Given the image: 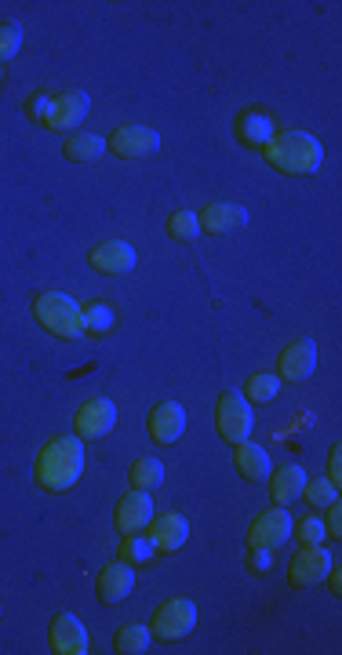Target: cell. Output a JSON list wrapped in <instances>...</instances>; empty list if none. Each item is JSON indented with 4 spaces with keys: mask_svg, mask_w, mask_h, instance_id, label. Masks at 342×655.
<instances>
[{
    "mask_svg": "<svg viewBox=\"0 0 342 655\" xmlns=\"http://www.w3.org/2000/svg\"><path fill=\"white\" fill-rule=\"evenodd\" d=\"M113 310L106 303H91L88 310H81V324H84V335H95V339H102V335H110L113 328Z\"/></svg>",
    "mask_w": 342,
    "mask_h": 655,
    "instance_id": "cb8c5ba5",
    "label": "cell"
},
{
    "mask_svg": "<svg viewBox=\"0 0 342 655\" xmlns=\"http://www.w3.org/2000/svg\"><path fill=\"white\" fill-rule=\"evenodd\" d=\"M113 426H117V404L110 397H91L73 415V430H77L81 441H99V437L110 434Z\"/></svg>",
    "mask_w": 342,
    "mask_h": 655,
    "instance_id": "52a82bcc",
    "label": "cell"
},
{
    "mask_svg": "<svg viewBox=\"0 0 342 655\" xmlns=\"http://www.w3.org/2000/svg\"><path fill=\"white\" fill-rule=\"evenodd\" d=\"M22 48V26L19 22H0V66L11 62Z\"/></svg>",
    "mask_w": 342,
    "mask_h": 655,
    "instance_id": "4dcf8cb0",
    "label": "cell"
},
{
    "mask_svg": "<svg viewBox=\"0 0 342 655\" xmlns=\"http://www.w3.org/2000/svg\"><path fill=\"white\" fill-rule=\"evenodd\" d=\"M339 459H342V452H339V448H332V455H328V481H332V484H342Z\"/></svg>",
    "mask_w": 342,
    "mask_h": 655,
    "instance_id": "e575fe53",
    "label": "cell"
},
{
    "mask_svg": "<svg viewBox=\"0 0 342 655\" xmlns=\"http://www.w3.org/2000/svg\"><path fill=\"white\" fill-rule=\"evenodd\" d=\"M150 641H153V630H146V626H124L121 634H117V652L142 655L150 648Z\"/></svg>",
    "mask_w": 342,
    "mask_h": 655,
    "instance_id": "4316f807",
    "label": "cell"
},
{
    "mask_svg": "<svg viewBox=\"0 0 342 655\" xmlns=\"http://www.w3.org/2000/svg\"><path fill=\"white\" fill-rule=\"evenodd\" d=\"M273 135H277V124H273L270 113L244 110L241 117H237V139H241L244 146H252V150H266Z\"/></svg>",
    "mask_w": 342,
    "mask_h": 655,
    "instance_id": "d6986e66",
    "label": "cell"
},
{
    "mask_svg": "<svg viewBox=\"0 0 342 655\" xmlns=\"http://www.w3.org/2000/svg\"><path fill=\"white\" fill-rule=\"evenodd\" d=\"M91 110V99L84 95V91H59V95H51V110H48V121L41 124V128L48 131H70L77 128V124L88 117Z\"/></svg>",
    "mask_w": 342,
    "mask_h": 655,
    "instance_id": "8fae6325",
    "label": "cell"
},
{
    "mask_svg": "<svg viewBox=\"0 0 342 655\" xmlns=\"http://www.w3.org/2000/svg\"><path fill=\"white\" fill-rule=\"evenodd\" d=\"M292 514H288V506H270V510H262L259 517L252 521L248 528V546H262V550H277L292 539Z\"/></svg>",
    "mask_w": 342,
    "mask_h": 655,
    "instance_id": "8992f818",
    "label": "cell"
},
{
    "mask_svg": "<svg viewBox=\"0 0 342 655\" xmlns=\"http://www.w3.org/2000/svg\"><path fill=\"white\" fill-rule=\"evenodd\" d=\"M146 535H150V543L157 554H175V550H182L186 539H190V521L182 514H161V517L153 514Z\"/></svg>",
    "mask_w": 342,
    "mask_h": 655,
    "instance_id": "5bb4252c",
    "label": "cell"
},
{
    "mask_svg": "<svg viewBox=\"0 0 342 655\" xmlns=\"http://www.w3.org/2000/svg\"><path fill=\"white\" fill-rule=\"evenodd\" d=\"M157 146H161V135L153 128H146V124H121L110 135V150L121 161H142V157L157 153Z\"/></svg>",
    "mask_w": 342,
    "mask_h": 655,
    "instance_id": "ba28073f",
    "label": "cell"
},
{
    "mask_svg": "<svg viewBox=\"0 0 342 655\" xmlns=\"http://www.w3.org/2000/svg\"><path fill=\"white\" fill-rule=\"evenodd\" d=\"M193 626H197V605L186 601V597H171V601H164V605L153 612L150 630H153V637H161V641H182Z\"/></svg>",
    "mask_w": 342,
    "mask_h": 655,
    "instance_id": "5b68a950",
    "label": "cell"
},
{
    "mask_svg": "<svg viewBox=\"0 0 342 655\" xmlns=\"http://www.w3.org/2000/svg\"><path fill=\"white\" fill-rule=\"evenodd\" d=\"M321 521H324V532H328V535H342V510H339V503L328 506V517H321Z\"/></svg>",
    "mask_w": 342,
    "mask_h": 655,
    "instance_id": "d6a6232c",
    "label": "cell"
},
{
    "mask_svg": "<svg viewBox=\"0 0 342 655\" xmlns=\"http://www.w3.org/2000/svg\"><path fill=\"white\" fill-rule=\"evenodd\" d=\"M113 521H117V532L124 535H139L150 528L153 521V499L150 492H142V488H131L117 499V510H113Z\"/></svg>",
    "mask_w": 342,
    "mask_h": 655,
    "instance_id": "9c48e42d",
    "label": "cell"
},
{
    "mask_svg": "<svg viewBox=\"0 0 342 655\" xmlns=\"http://www.w3.org/2000/svg\"><path fill=\"white\" fill-rule=\"evenodd\" d=\"M262 157L281 175H313L324 164V146L310 131H277Z\"/></svg>",
    "mask_w": 342,
    "mask_h": 655,
    "instance_id": "7a4b0ae2",
    "label": "cell"
},
{
    "mask_svg": "<svg viewBox=\"0 0 342 655\" xmlns=\"http://www.w3.org/2000/svg\"><path fill=\"white\" fill-rule=\"evenodd\" d=\"M292 535L299 539L302 546H324V539H328L321 517H302V521H295Z\"/></svg>",
    "mask_w": 342,
    "mask_h": 655,
    "instance_id": "f546056e",
    "label": "cell"
},
{
    "mask_svg": "<svg viewBox=\"0 0 342 655\" xmlns=\"http://www.w3.org/2000/svg\"><path fill=\"white\" fill-rule=\"evenodd\" d=\"M168 237L175 241H197L201 237V222H197V212H175L168 219Z\"/></svg>",
    "mask_w": 342,
    "mask_h": 655,
    "instance_id": "f1b7e54d",
    "label": "cell"
},
{
    "mask_svg": "<svg viewBox=\"0 0 342 655\" xmlns=\"http://www.w3.org/2000/svg\"><path fill=\"white\" fill-rule=\"evenodd\" d=\"M252 572H270V565H273V557H270V550H262V546H252Z\"/></svg>",
    "mask_w": 342,
    "mask_h": 655,
    "instance_id": "836d02e7",
    "label": "cell"
},
{
    "mask_svg": "<svg viewBox=\"0 0 342 655\" xmlns=\"http://www.w3.org/2000/svg\"><path fill=\"white\" fill-rule=\"evenodd\" d=\"M0 81H4V66H0Z\"/></svg>",
    "mask_w": 342,
    "mask_h": 655,
    "instance_id": "d590c367",
    "label": "cell"
},
{
    "mask_svg": "<svg viewBox=\"0 0 342 655\" xmlns=\"http://www.w3.org/2000/svg\"><path fill=\"white\" fill-rule=\"evenodd\" d=\"M131 488H142V492H150L157 484L164 481V466L157 459H139V463L131 466Z\"/></svg>",
    "mask_w": 342,
    "mask_h": 655,
    "instance_id": "484cf974",
    "label": "cell"
},
{
    "mask_svg": "<svg viewBox=\"0 0 342 655\" xmlns=\"http://www.w3.org/2000/svg\"><path fill=\"white\" fill-rule=\"evenodd\" d=\"M48 110H51V91H37L30 102H26V113H30L33 121L44 124L48 121Z\"/></svg>",
    "mask_w": 342,
    "mask_h": 655,
    "instance_id": "1f68e13d",
    "label": "cell"
},
{
    "mask_svg": "<svg viewBox=\"0 0 342 655\" xmlns=\"http://www.w3.org/2000/svg\"><path fill=\"white\" fill-rule=\"evenodd\" d=\"M91 270L106 273V277H117V273L135 270V248L128 241H102L99 248H91L88 255Z\"/></svg>",
    "mask_w": 342,
    "mask_h": 655,
    "instance_id": "e0dca14e",
    "label": "cell"
},
{
    "mask_svg": "<svg viewBox=\"0 0 342 655\" xmlns=\"http://www.w3.org/2000/svg\"><path fill=\"white\" fill-rule=\"evenodd\" d=\"M215 426H219L222 441H230V444L248 441V434H252V426H255L248 397H241V393H233V390L222 393L219 404H215Z\"/></svg>",
    "mask_w": 342,
    "mask_h": 655,
    "instance_id": "277c9868",
    "label": "cell"
},
{
    "mask_svg": "<svg viewBox=\"0 0 342 655\" xmlns=\"http://www.w3.org/2000/svg\"><path fill=\"white\" fill-rule=\"evenodd\" d=\"M244 393H248V401L266 404V401H273V397L281 393V379L270 375V372H255L252 379H248V386H244Z\"/></svg>",
    "mask_w": 342,
    "mask_h": 655,
    "instance_id": "d4e9b609",
    "label": "cell"
},
{
    "mask_svg": "<svg viewBox=\"0 0 342 655\" xmlns=\"http://www.w3.org/2000/svg\"><path fill=\"white\" fill-rule=\"evenodd\" d=\"M84 474V441L77 434H59L51 437L37 452V463H33V477L41 484L44 492H70L73 484L81 481Z\"/></svg>",
    "mask_w": 342,
    "mask_h": 655,
    "instance_id": "6da1fadb",
    "label": "cell"
},
{
    "mask_svg": "<svg viewBox=\"0 0 342 655\" xmlns=\"http://www.w3.org/2000/svg\"><path fill=\"white\" fill-rule=\"evenodd\" d=\"M95 590H99L102 605H121L124 597L135 590V568L128 561H110L102 565L99 579H95Z\"/></svg>",
    "mask_w": 342,
    "mask_h": 655,
    "instance_id": "2e32d148",
    "label": "cell"
},
{
    "mask_svg": "<svg viewBox=\"0 0 342 655\" xmlns=\"http://www.w3.org/2000/svg\"><path fill=\"white\" fill-rule=\"evenodd\" d=\"M48 645L55 655H88V626L73 612H59L51 619Z\"/></svg>",
    "mask_w": 342,
    "mask_h": 655,
    "instance_id": "30bf717a",
    "label": "cell"
},
{
    "mask_svg": "<svg viewBox=\"0 0 342 655\" xmlns=\"http://www.w3.org/2000/svg\"><path fill=\"white\" fill-rule=\"evenodd\" d=\"M335 557L324 546H302V554L288 568V583L292 586H317L324 583V575L332 572Z\"/></svg>",
    "mask_w": 342,
    "mask_h": 655,
    "instance_id": "4fadbf2b",
    "label": "cell"
},
{
    "mask_svg": "<svg viewBox=\"0 0 342 655\" xmlns=\"http://www.w3.org/2000/svg\"><path fill=\"white\" fill-rule=\"evenodd\" d=\"M204 233H212V237H222V233H233L241 230L244 222H248V212H244L241 204H208L201 215H197Z\"/></svg>",
    "mask_w": 342,
    "mask_h": 655,
    "instance_id": "ffe728a7",
    "label": "cell"
},
{
    "mask_svg": "<svg viewBox=\"0 0 342 655\" xmlns=\"http://www.w3.org/2000/svg\"><path fill=\"white\" fill-rule=\"evenodd\" d=\"M302 499L313 510H328L332 503H339V484H332L328 477H313V481L302 484Z\"/></svg>",
    "mask_w": 342,
    "mask_h": 655,
    "instance_id": "603a6c76",
    "label": "cell"
},
{
    "mask_svg": "<svg viewBox=\"0 0 342 655\" xmlns=\"http://www.w3.org/2000/svg\"><path fill=\"white\" fill-rule=\"evenodd\" d=\"M233 466H237V474H241L244 481H252V484H266L273 474V463H270V455H266V448L252 441H241L233 448Z\"/></svg>",
    "mask_w": 342,
    "mask_h": 655,
    "instance_id": "ac0fdd59",
    "label": "cell"
},
{
    "mask_svg": "<svg viewBox=\"0 0 342 655\" xmlns=\"http://www.w3.org/2000/svg\"><path fill=\"white\" fill-rule=\"evenodd\" d=\"M146 430H150L153 444H175L186 434V408L179 401H164L157 404L146 419Z\"/></svg>",
    "mask_w": 342,
    "mask_h": 655,
    "instance_id": "9a60e30c",
    "label": "cell"
},
{
    "mask_svg": "<svg viewBox=\"0 0 342 655\" xmlns=\"http://www.w3.org/2000/svg\"><path fill=\"white\" fill-rule=\"evenodd\" d=\"M270 495H273V503L277 506H288V503H295L302 495V484H306V470L302 466H295V463H288V466H281V470H273L270 474Z\"/></svg>",
    "mask_w": 342,
    "mask_h": 655,
    "instance_id": "44dd1931",
    "label": "cell"
},
{
    "mask_svg": "<svg viewBox=\"0 0 342 655\" xmlns=\"http://www.w3.org/2000/svg\"><path fill=\"white\" fill-rule=\"evenodd\" d=\"M33 317L41 324L44 332L62 339V343H73V339H81L84 335V324H81V306L77 299H70L66 292H44L33 299Z\"/></svg>",
    "mask_w": 342,
    "mask_h": 655,
    "instance_id": "3957f363",
    "label": "cell"
},
{
    "mask_svg": "<svg viewBox=\"0 0 342 655\" xmlns=\"http://www.w3.org/2000/svg\"><path fill=\"white\" fill-rule=\"evenodd\" d=\"M313 368H317V346L310 339H295L281 350L277 357V379L284 383H302V379H310Z\"/></svg>",
    "mask_w": 342,
    "mask_h": 655,
    "instance_id": "7c38bea8",
    "label": "cell"
},
{
    "mask_svg": "<svg viewBox=\"0 0 342 655\" xmlns=\"http://www.w3.org/2000/svg\"><path fill=\"white\" fill-rule=\"evenodd\" d=\"M62 153H66L70 161H77V164H95L102 153H106V142H102L99 135H91V131H77V135L66 139Z\"/></svg>",
    "mask_w": 342,
    "mask_h": 655,
    "instance_id": "7402d4cb",
    "label": "cell"
},
{
    "mask_svg": "<svg viewBox=\"0 0 342 655\" xmlns=\"http://www.w3.org/2000/svg\"><path fill=\"white\" fill-rule=\"evenodd\" d=\"M153 543H150V535L146 532H139V535H124V543H121V561H128V565H142V561H153Z\"/></svg>",
    "mask_w": 342,
    "mask_h": 655,
    "instance_id": "83f0119b",
    "label": "cell"
}]
</instances>
